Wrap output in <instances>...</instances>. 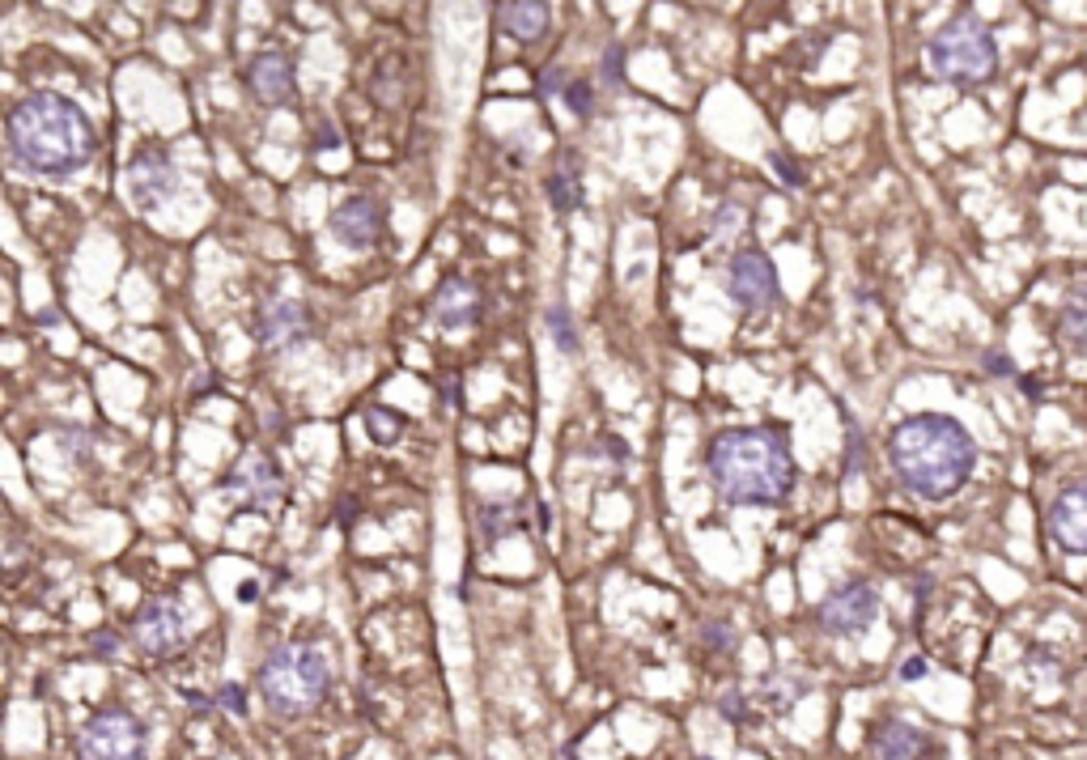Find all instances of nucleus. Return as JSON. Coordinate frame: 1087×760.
Returning a JSON list of instances; mask_svg holds the SVG:
<instances>
[{
  "label": "nucleus",
  "mask_w": 1087,
  "mask_h": 760,
  "mask_svg": "<svg viewBox=\"0 0 1087 760\" xmlns=\"http://www.w3.org/2000/svg\"><path fill=\"white\" fill-rule=\"evenodd\" d=\"M226 493H230L234 502H243L247 510L268 514V510L285 498V472H281L268 455L247 451V455H239V463L226 472Z\"/></svg>",
  "instance_id": "10"
},
{
  "label": "nucleus",
  "mask_w": 1087,
  "mask_h": 760,
  "mask_svg": "<svg viewBox=\"0 0 1087 760\" xmlns=\"http://www.w3.org/2000/svg\"><path fill=\"white\" fill-rule=\"evenodd\" d=\"M548 201L557 212H574L583 204V166H578V153H561L552 175H548Z\"/></svg>",
  "instance_id": "19"
},
{
  "label": "nucleus",
  "mask_w": 1087,
  "mask_h": 760,
  "mask_svg": "<svg viewBox=\"0 0 1087 760\" xmlns=\"http://www.w3.org/2000/svg\"><path fill=\"white\" fill-rule=\"evenodd\" d=\"M565 90H570L565 68H544L540 73V99H557V94H565Z\"/></svg>",
  "instance_id": "28"
},
{
  "label": "nucleus",
  "mask_w": 1087,
  "mask_h": 760,
  "mask_svg": "<svg viewBox=\"0 0 1087 760\" xmlns=\"http://www.w3.org/2000/svg\"><path fill=\"white\" fill-rule=\"evenodd\" d=\"M888 463L909 493L926 502H943L969 480L977 463V447L960 421L939 416V412H918L892 429Z\"/></svg>",
  "instance_id": "3"
},
{
  "label": "nucleus",
  "mask_w": 1087,
  "mask_h": 760,
  "mask_svg": "<svg viewBox=\"0 0 1087 760\" xmlns=\"http://www.w3.org/2000/svg\"><path fill=\"white\" fill-rule=\"evenodd\" d=\"M926 752H931V739L900 718L880 722L871 735V757L875 760H922Z\"/></svg>",
  "instance_id": "17"
},
{
  "label": "nucleus",
  "mask_w": 1087,
  "mask_h": 760,
  "mask_svg": "<svg viewBox=\"0 0 1087 760\" xmlns=\"http://www.w3.org/2000/svg\"><path fill=\"white\" fill-rule=\"evenodd\" d=\"M404 429H408V421L399 416L396 408H387V404L366 408V438H370L374 447H396L399 438H404Z\"/></svg>",
  "instance_id": "21"
},
{
  "label": "nucleus",
  "mask_w": 1087,
  "mask_h": 760,
  "mask_svg": "<svg viewBox=\"0 0 1087 760\" xmlns=\"http://www.w3.org/2000/svg\"><path fill=\"white\" fill-rule=\"evenodd\" d=\"M736 221H743V208L736 201H727L722 208H718V212H714V226H709V243H714V247H722L727 239H736V234H740V226H736Z\"/></svg>",
  "instance_id": "24"
},
{
  "label": "nucleus",
  "mask_w": 1087,
  "mask_h": 760,
  "mask_svg": "<svg viewBox=\"0 0 1087 760\" xmlns=\"http://www.w3.org/2000/svg\"><path fill=\"white\" fill-rule=\"evenodd\" d=\"M718 713H722L727 722H743V718H747V701H743L740 693H727V697L718 701Z\"/></svg>",
  "instance_id": "31"
},
{
  "label": "nucleus",
  "mask_w": 1087,
  "mask_h": 760,
  "mask_svg": "<svg viewBox=\"0 0 1087 760\" xmlns=\"http://www.w3.org/2000/svg\"><path fill=\"white\" fill-rule=\"evenodd\" d=\"M880 616V591L867 582V578H849L833 587L820 608H816V624L829 633V637H849V633H862L871 620Z\"/></svg>",
  "instance_id": "7"
},
{
  "label": "nucleus",
  "mask_w": 1087,
  "mask_h": 760,
  "mask_svg": "<svg viewBox=\"0 0 1087 760\" xmlns=\"http://www.w3.org/2000/svg\"><path fill=\"white\" fill-rule=\"evenodd\" d=\"M77 757L81 760H145L149 735L145 722L124 706L99 710L77 735Z\"/></svg>",
  "instance_id": "6"
},
{
  "label": "nucleus",
  "mask_w": 1087,
  "mask_h": 760,
  "mask_svg": "<svg viewBox=\"0 0 1087 760\" xmlns=\"http://www.w3.org/2000/svg\"><path fill=\"white\" fill-rule=\"evenodd\" d=\"M727 294L731 302L747 310V314H765L778 306V272H773V259L756 247L740 252L731 263H727Z\"/></svg>",
  "instance_id": "8"
},
{
  "label": "nucleus",
  "mask_w": 1087,
  "mask_h": 760,
  "mask_svg": "<svg viewBox=\"0 0 1087 760\" xmlns=\"http://www.w3.org/2000/svg\"><path fill=\"white\" fill-rule=\"evenodd\" d=\"M1058 340L1075 353L1087 349V281L1071 285L1066 298H1062V310H1058Z\"/></svg>",
  "instance_id": "20"
},
{
  "label": "nucleus",
  "mask_w": 1087,
  "mask_h": 760,
  "mask_svg": "<svg viewBox=\"0 0 1087 760\" xmlns=\"http://www.w3.org/2000/svg\"><path fill=\"white\" fill-rule=\"evenodd\" d=\"M989 370H994V374H1011V365H1007V357H989Z\"/></svg>",
  "instance_id": "37"
},
{
  "label": "nucleus",
  "mask_w": 1087,
  "mask_h": 760,
  "mask_svg": "<svg viewBox=\"0 0 1087 760\" xmlns=\"http://www.w3.org/2000/svg\"><path fill=\"white\" fill-rule=\"evenodd\" d=\"M251 336L259 349H272V353H290L297 345L310 340V310L297 302V298H264L259 310H255V323H251Z\"/></svg>",
  "instance_id": "9"
},
{
  "label": "nucleus",
  "mask_w": 1087,
  "mask_h": 760,
  "mask_svg": "<svg viewBox=\"0 0 1087 760\" xmlns=\"http://www.w3.org/2000/svg\"><path fill=\"white\" fill-rule=\"evenodd\" d=\"M696 760H714V757H696Z\"/></svg>",
  "instance_id": "38"
},
{
  "label": "nucleus",
  "mask_w": 1087,
  "mask_h": 760,
  "mask_svg": "<svg viewBox=\"0 0 1087 760\" xmlns=\"http://www.w3.org/2000/svg\"><path fill=\"white\" fill-rule=\"evenodd\" d=\"M255 595H259V582H243V587H239V600H243V604H255Z\"/></svg>",
  "instance_id": "35"
},
{
  "label": "nucleus",
  "mask_w": 1087,
  "mask_h": 760,
  "mask_svg": "<svg viewBox=\"0 0 1087 760\" xmlns=\"http://www.w3.org/2000/svg\"><path fill=\"white\" fill-rule=\"evenodd\" d=\"M247 86L255 102L264 106H285L294 99V60L285 51H259L247 64Z\"/></svg>",
  "instance_id": "16"
},
{
  "label": "nucleus",
  "mask_w": 1087,
  "mask_h": 760,
  "mask_svg": "<svg viewBox=\"0 0 1087 760\" xmlns=\"http://www.w3.org/2000/svg\"><path fill=\"white\" fill-rule=\"evenodd\" d=\"M481 285L476 281H468V276H443L438 281V289H434V298H430V314L443 323L446 332H463V327H472L476 319H481Z\"/></svg>",
  "instance_id": "14"
},
{
  "label": "nucleus",
  "mask_w": 1087,
  "mask_h": 760,
  "mask_svg": "<svg viewBox=\"0 0 1087 760\" xmlns=\"http://www.w3.org/2000/svg\"><path fill=\"white\" fill-rule=\"evenodd\" d=\"M858 459H862V434H858V429L849 425V447H845V472H849V476H854V472L862 467Z\"/></svg>",
  "instance_id": "32"
},
{
  "label": "nucleus",
  "mask_w": 1087,
  "mask_h": 760,
  "mask_svg": "<svg viewBox=\"0 0 1087 760\" xmlns=\"http://www.w3.org/2000/svg\"><path fill=\"white\" fill-rule=\"evenodd\" d=\"M255 684H259L264 706L277 718H302L328 697L332 667H328V655L310 642H281L264 655Z\"/></svg>",
  "instance_id": "4"
},
{
  "label": "nucleus",
  "mask_w": 1087,
  "mask_h": 760,
  "mask_svg": "<svg viewBox=\"0 0 1087 760\" xmlns=\"http://www.w3.org/2000/svg\"><path fill=\"white\" fill-rule=\"evenodd\" d=\"M769 166H773V175H778L782 183H791V188H798V183H803V170L794 166L787 153H773V157H769Z\"/></svg>",
  "instance_id": "30"
},
{
  "label": "nucleus",
  "mask_w": 1087,
  "mask_h": 760,
  "mask_svg": "<svg viewBox=\"0 0 1087 760\" xmlns=\"http://www.w3.org/2000/svg\"><path fill=\"white\" fill-rule=\"evenodd\" d=\"M1049 531L1066 553L1087 557V480L1066 485L1049 506Z\"/></svg>",
  "instance_id": "15"
},
{
  "label": "nucleus",
  "mask_w": 1087,
  "mask_h": 760,
  "mask_svg": "<svg viewBox=\"0 0 1087 760\" xmlns=\"http://www.w3.org/2000/svg\"><path fill=\"white\" fill-rule=\"evenodd\" d=\"M701 646L714 655H731L736 650V629L727 620H701Z\"/></svg>",
  "instance_id": "23"
},
{
  "label": "nucleus",
  "mask_w": 1087,
  "mask_h": 760,
  "mask_svg": "<svg viewBox=\"0 0 1087 760\" xmlns=\"http://www.w3.org/2000/svg\"><path fill=\"white\" fill-rule=\"evenodd\" d=\"M922 675H926V659H922V655L905 659V667H900V680H909V684H913V680H922Z\"/></svg>",
  "instance_id": "34"
},
{
  "label": "nucleus",
  "mask_w": 1087,
  "mask_h": 760,
  "mask_svg": "<svg viewBox=\"0 0 1087 760\" xmlns=\"http://www.w3.org/2000/svg\"><path fill=\"white\" fill-rule=\"evenodd\" d=\"M926 60H931L935 77H943V81H951V86H977V81H986L989 73H994L998 48H994V35L986 30L982 17L960 13L947 26H939V35L926 48Z\"/></svg>",
  "instance_id": "5"
},
{
  "label": "nucleus",
  "mask_w": 1087,
  "mask_h": 760,
  "mask_svg": "<svg viewBox=\"0 0 1087 760\" xmlns=\"http://www.w3.org/2000/svg\"><path fill=\"white\" fill-rule=\"evenodd\" d=\"M132 642L149 659H170L188 642V624L175 600H145L132 616Z\"/></svg>",
  "instance_id": "11"
},
{
  "label": "nucleus",
  "mask_w": 1087,
  "mask_h": 760,
  "mask_svg": "<svg viewBox=\"0 0 1087 760\" xmlns=\"http://www.w3.org/2000/svg\"><path fill=\"white\" fill-rule=\"evenodd\" d=\"M383 221H387L383 204L370 196H353L332 212V239L348 252H370L383 239Z\"/></svg>",
  "instance_id": "13"
},
{
  "label": "nucleus",
  "mask_w": 1087,
  "mask_h": 760,
  "mask_svg": "<svg viewBox=\"0 0 1087 760\" xmlns=\"http://www.w3.org/2000/svg\"><path fill=\"white\" fill-rule=\"evenodd\" d=\"M481 523H485V540L494 544V540H501V536H510V527H519V510H510V506H501V510L485 506V510H481Z\"/></svg>",
  "instance_id": "25"
},
{
  "label": "nucleus",
  "mask_w": 1087,
  "mask_h": 760,
  "mask_svg": "<svg viewBox=\"0 0 1087 760\" xmlns=\"http://www.w3.org/2000/svg\"><path fill=\"white\" fill-rule=\"evenodd\" d=\"M497 22L519 43H536L552 26V9L544 0H510V4H497Z\"/></svg>",
  "instance_id": "18"
},
{
  "label": "nucleus",
  "mask_w": 1087,
  "mask_h": 760,
  "mask_svg": "<svg viewBox=\"0 0 1087 760\" xmlns=\"http://www.w3.org/2000/svg\"><path fill=\"white\" fill-rule=\"evenodd\" d=\"M705 476L731 506H782L794 489L791 442L765 425L722 429L705 447Z\"/></svg>",
  "instance_id": "2"
},
{
  "label": "nucleus",
  "mask_w": 1087,
  "mask_h": 760,
  "mask_svg": "<svg viewBox=\"0 0 1087 760\" xmlns=\"http://www.w3.org/2000/svg\"><path fill=\"white\" fill-rule=\"evenodd\" d=\"M599 77H603L608 86H621V81H625V48H621V43H612V48L603 51V64H599Z\"/></svg>",
  "instance_id": "27"
},
{
  "label": "nucleus",
  "mask_w": 1087,
  "mask_h": 760,
  "mask_svg": "<svg viewBox=\"0 0 1087 760\" xmlns=\"http://www.w3.org/2000/svg\"><path fill=\"white\" fill-rule=\"evenodd\" d=\"M217 701H221V710L230 713H247V693H243V684H221V693H217Z\"/></svg>",
  "instance_id": "29"
},
{
  "label": "nucleus",
  "mask_w": 1087,
  "mask_h": 760,
  "mask_svg": "<svg viewBox=\"0 0 1087 760\" xmlns=\"http://www.w3.org/2000/svg\"><path fill=\"white\" fill-rule=\"evenodd\" d=\"M565 102H570V111L578 115V119H587L594 111V90L591 81H570V90H565Z\"/></svg>",
  "instance_id": "26"
},
{
  "label": "nucleus",
  "mask_w": 1087,
  "mask_h": 760,
  "mask_svg": "<svg viewBox=\"0 0 1087 760\" xmlns=\"http://www.w3.org/2000/svg\"><path fill=\"white\" fill-rule=\"evenodd\" d=\"M544 327H548V336L557 340L561 353H578V332H574L565 306H548V310H544Z\"/></svg>",
  "instance_id": "22"
},
{
  "label": "nucleus",
  "mask_w": 1087,
  "mask_h": 760,
  "mask_svg": "<svg viewBox=\"0 0 1087 760\" xmlns=\"http://www.w3.org/2000/svg\"><path fill=\"white\" fill-rule=\"evenodd\" d=\"M124 188H128L132 208L153 212V208H162V204L175 196L179 170H175V162H170L162 150H141V153H132L128 166H124Z\"/></svg>",
  "instance_id": "12"
},
{
  "label": "nucleus",
  "mask_w": 1087,
  "mask_h": 760,
  "mask_svg": "<svg viewBox=\"0 0 1087 760\" xmlns=\"http://www.w3.org/2000/svg\"><path fill=\"white\" fill-rule=\"evenodd\" d=\"M90 650H94V655H99V659H115V650H119V637H115V633H106V629H102L99 637H94V642H90Z\"/></svg>",
  "instance_id": "33"
},
{
  "label": "nucleus",
  "mask_w": 1087,
  "mask_h": 760,
  "mask_svg": "<svg viewBox=\"0 0 1087 760\" xmlns=\"http://www.w3.org/2000/svg\"><path fill=\"white\" fill-rule=\"evenodd\" d=\"M188 701H192V710H204V713L213 710V701H208V697H200V693H188Z\"/></svg>",
  "instance_id": "36"
},
{
  "label": "nucleus",
  "mask_w": 1087,
  "mask_h": 760,
  "mask_svg": "<svg viewBox=\"0 0 1087 760\" xmlns=\"http://www.w3.org/2000/svg\"><path fill=\"white\" fill-rule=\"evenodd\" d=\"M4 145L13 162L39 179H73L99 150L90 115L64 94L35 90L9 111Z\"/></svg>",
  "instance_id": "1"
}]
</instances>
